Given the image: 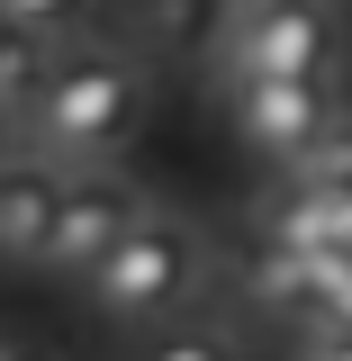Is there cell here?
Instances as JSON below:
<instances>
[{
	"instance_id": "cell-9",
	"label": "cell",
	"mask_w": 352,
	"mask_h": 361,
	"mask_svg": "<svg viewBox=\"0 0 352 361\" xmlns=\"http://www.w3.org/2000/svg\"><path fill=\"white\" fill-rule=\"evenodd\" d=\"M54 54H63L54 37L0 27V135H9V145H18V127H28V109H37V90H45V73H54Z\"/></svg>"
},
{
	"instance_id": "cell-14",
	"label": "cell",
	"mask_w": 352,
	"mask_h": 361,
	"mask_svg": "<svg viewBox=\"0 0 352 361\" xmlns=\"http://www.w3.org/2000/svg\"><path fill=\"white\" fill-rule=\"evenodd\" d=\"M308 361H352V325H316V334H308Z\"/></svg>"
},
{
	"instance_id": "cell-15",
	"label": "cell",
	"mask_w": 352,
	"mask_h": 361,
	"mask_svg": "<svg viewBox=\"0 0 352 361\" xmlns=\"http://www.w3.org/2000/svg\"><path fill=\"white\" fill-rule=\"evenodd\" d=\"M0 361H45V353H0Z\"/></svg>"
},
{
	"instance_id": "cell-2",
	"label": "cell",
	"mask_w": 352,
	"mask_h": 361,
	"mask_svg": "<svg viewBox=\"0 0 352 361\" xmlns=\"http://www.w3.org/2000/svg\"><path fill=\"white\" fill-rule=\"evenodd\" d=\"M199 280H208V244H199V226L172 217V208H154V217L135 226V235L90 271L82 289H90V307L118 316V325H172V316L199 298Z\"/></svg>"
},
{
	"instance_id": "cell-16",
	"label": "cell",
	"mask_w": 352,
	"mask_h": 361,
	"mask_svg": "<svg viewBox=\"0 0 352 361\" xmlns=\"http://www.w3.org/2000/svg\"><path fill=\"white\" fill-rule=\"evenodd\" d=\"M9 154H18V145H9V135H0V163H9Z\"/></svg>"
},
{
	"instance_id": "cell-5",
	"label": "cell",
	"mask_w": 352,
	"mask_h": 361,
	"mask_svg": "<svg viewBox=\"0 0 352 361\" xmlns=\"http://www.w3.org/2000/svg\"><path fill=\"white\" fill-rule=\"evenodd\" d=\"M226 99H235L244 154H262V163H280V172H289L316 135H325V118H334V90L325 82H235Z\"/></svg>"
},
{
	"instance_id": "cell-11",
	"label": "cell",
	"mask_w": 352,
	"mask_h": 361,
	"mask_svg": "<svg viewBox=\"0 0 352 361\" xmlns=\"http://www.w3.org/2000/svg\"><path fill=\"white\" fill-rule=\"evenodd\" d=\"M135 361H235V334L226 325H199V316H172V325H154Z\"/></svg>"
},
{
	"instance_id": "cell-6",
	"label": "cell",
	"mask_w": 352,
	"mask_h": 361,
	"mask_svg": "<svg viewBox=\"0 0 352 361\" xmlns=\"http://www.w3.org/2000/svg\"><path fill=\"white\" fill-rule=\"evenodd\" d=\"M253 244L271 253H352V199L344 190H316V180H280L262 208H253Z\"/></svg>"
},
{
	"instance_id": "cell-1",
	"label": "cell",
	"mask_w": 352,
	"mask_h": 361,
	"mask_svg": "<svg viewBox=\"0 0 352 361\" xmlns=\"http://www.w3.org/2000/svg\"><path fill=\"white\" fill-rule=\"evenodd\" d=\"M154 118V73L127 45H63L54 73H45L37 109L18 127V154H37L54 172H82V163H109L127 154Z\"/></svg>"
},
{
	"instance_id": "cell-13",
	"label": "cell",
	"mask_w": 352,
	"mask_h": 361,
	"mask_svg": "<svg viewBox=\"0 0 352 361\" xmlns=\"http://www.w3.org/2000/svg\"><path fill=\"white\" fill-rule=\"evenodd\" d=\"M90 0H0V27H28V37H63V27H82Z\"/></svg>"
},
{
	"instance_id": "cell-10",
	"label": "cell",
	"mask_w": 352,
	"mask_h": 361,
	"mask_svg": "<svg viewBox=\"0 0 352 361\" xmlns=\"http://www.w3.org/2000/svg\"><path fill=\"white\" fill-rule=\"evenodd\" d=\"M325 262H334V253H325ZM325 262H316V253H271V244H253L244 289L271 298V307H298V316L316 325V307H325Z\"/></svg>"
},
{
	"instance_id": "cell-8",
	"label": "cell",
	"mask_w": 352,
	"mask_h": 361,
	"mask_svg": "<svg viewBox=\"0 0 352 361\" xmlns=\"http://www.w3.org/2000/svg\"><path fill=\"white\" fill-rule=\"evenodd\" d=\"M226 0H127V54H199L226 37Z\"/></svg>"
},
{
	"instance_id": "cell-12",
	"label": "cell",
	"mask_w": 352,
	"mask_h": 361,
	"mask_svg": "<svg viewBox=\"0 0 352 361\" xmlns=\"http://www.w3.org/2000/svg\"><path fill=\"white\" fill-rule=\"evenodd\" d=\"M289 180H316V190H344V199H352V109L325 118V135L289 163Z\"/></svg>"
},
{
	"instance_id": "cell-3",
	"label": "cell",
	"mask_w": 352,
	"mask_h": 361,
	"mask_svg": "<svg viewBox=\"0 0 352 361\" xmlns=\"http://www.w3.org/2000/svg\"><path fill=\"white\" fill-rule=\"evenodd\" d=\"M334 54H344L334 0H235L217 37L226 82H325Z\"/></svg>"
},
{
	"instance_id": "cell-4",
	"label": "cell",
	"mask_w": 352,
	"mask_h": 361,
	"mask_svg": "<svg viewBox=\"0 0 352 361\" xmlns=\"http://www.w3.org/2000/svg\"><path fill=\"white\" fill-rule=\"evenodd\" d=\"M145 217H154V199H145L135 172H118V163H82V172H63V190H54V235H45V262L37 271L90 280V271L109 262Z\"/></svg>"
},
{
	"instance_id": "cell-7",
	"label": "cell",
	"mask_w": 352,
	"mask_h": 361,
	"mask_svg": "<svg viewBox=\"0 0 352 361\" xmlns=\"http://www.w3.org/2000/svg\"><path fill=\"white\" fill-rule=\"evenodd\" d=\"M54 190H63V172L37 163V154H9V163H0V262H45Z\"/></svg>"
}]
</instances>
